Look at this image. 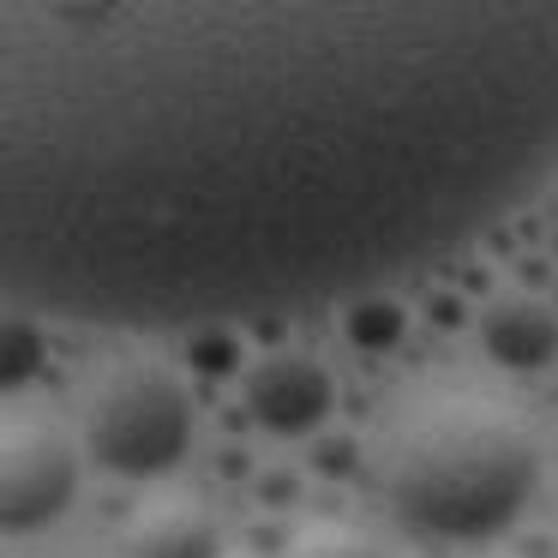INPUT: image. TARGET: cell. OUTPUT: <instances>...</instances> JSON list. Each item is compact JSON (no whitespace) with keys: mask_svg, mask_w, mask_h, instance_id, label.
Wrapping results in <instances>:
<instances>
[{"mask_svg":"<svg viewBox=\"0 0 558 558\" xmlns=\"http://www.w3.org/2000/svg\"><path fill=\"white\" fill-rule=\"evenodd\" d=\"M493 558H517V553H493Z\"/></svg>","mask_w":558,"mask_h":558,"instance_id":"30bf717a","label":"cell"},{"mask_svg":"<svg viewBox=\"0 0 558 558\" xmlns=\"http://www.w3.org/2000/svg\"><path fill=\"white\" fill-rule=\"evenodd\" d=\"M85 445L121 474H157L193 438V402L157 361H109L78 402Z\"/></svg>","mask_w":558,"mask_h":558,"instance_id":"7a4b0ae2","label":"cell"},{"mask_svg":"<svg viewBox=\"0 0 558 558\" xmlns=\"http://www.w3.org/2000/svg\"><path fill=\"white\" fill-rule=\"evenodd\" d=\"M78 486V450L49 414H0V534H37Z\"/></svg>","mask_w":558,"mask_h":558,"instance_id":"3957f363","label":"cell"},{"mask_svg":"<svg viewBox=\"0 0 558 558\" xmlns=\"http://www.w3.org/2000/svg\"><path fill=\"white\" fill-rule=\"evenodd\" d=\"M37 366H43V337H37V325L0 313V390L31 385V378H37Z\"/></svg>","mask_w":558,"mask_h":558,"instance_id":"ba28073f","label":"cell"},{"mask_svg":"<svg viewBox=\"0 0 558 558\" xmlns=\"http://www.w3.org/2000/svg\"><path fill=\"white\" fill-rule=\"evenodd\" d=\"M126 558H217V522L210 505L186 486H157L145 493L121 522Z\"/></svg>","mask_w":558,"mask_h":558,"instance_id":"277c9868","label":"cell"},{"mask_svg":"<svg viewBox=\"0 0 558 558\" xmlns=\"http://www.w3.org/2000/svg\"><path fill=\"white\" fill-rule=\"evenodd\" d=\"M289 558H378V546L366 541L354 522H342V517H313V522L294 529Z\"/></svg>","mask_w":558,"mask_h":558,"instance_id":"52a82bcc","label":"cell"},{"mask_svg":"<svg viewBox=\"0 0 558 558\" xmlns=\"http://www.w3.org/2000/svg\"><path fill=\"white\" fill-rule=\"evenodd\" d=\"M222 558H253V553H222Z\"/></svg>","mask_w":558,"mask_h":558,"instance_id":"9c48e42d","label":"cell"},{"mask_svg":"<svg viewBox=\"0 0 558 558\" xmlns=\"http://www.w3.org/2000/svg\"><path fill=\"white\" fill-rule=\"evenodd\" d=\"M534 433L517 409L481 390H438L397 414L385 438V493L414 529L474 541L493 534L534 493Z\"/></svg>","mask_w":558,"mask_h":558,"instance_id":"6da1fadb","label":"cell"},{"mask_svg":"<svg viewBox=\"0 0 558 558\" xmlns=\"http://www.w3.org/2000/svg\"><path fill=\"white\" fill-rule=\"evenodd\" d=\"M246 402L277 433H306L330 409V373L301 349H270L246 366Z\"/></svg>","mask_w":558,"mask_h":558,"instance_id":"5b68a950","label":"cell"},{"mask_svg":"<svg viewBox=\"0 0 558 558\" xmlns=\"http://www.w3.org/2000/svg\"><path fill=\"white\" fill-rule=\"evenodd\" d=\"M481 337H486V349H493L498 361L541 366L546 354H553V342H558V318H553V306H546L541 294L510 289V294H498V301L486 306Z\"/></svg>","mask_w":558,"mask_h":558,"instance_id":"8992f818","label":"cell"},{"mask_svg":"<svg viewBox=\"0 0 558 558\" xmlns=\"http://www.w3.org/2000/svg\"><path fill=\"white\" fill-rule=\"evenodd\" d=\"M553 546H558V541H553Z\"/></svg>","mask_w":558,"mask_h":558,"instance_id":"8fae6325","label":"cell"}]
</instances>
